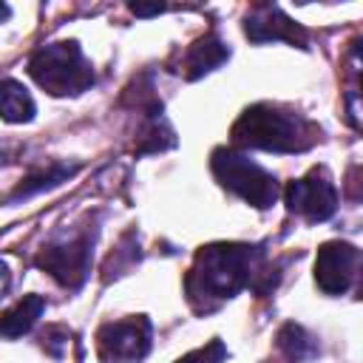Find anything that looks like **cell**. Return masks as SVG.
I'll return each mask as SVG.
<instances>
[{
    "instance_id": "6da1fadb",
    "label": "cell",
    "mask_w": 363,
    "mask_h": 363,
    "mask_svg": "<svg viewBox=\"0 0 363 363\" xmlns=\"http://www.w3.org/2000/svg\"><path fill=\"white\" fill-rule=\"evenodd\" d=\"M264 244L218 241L196 250L193 267L184 275L187 303L207 315L224 301L235 298L244 286H255L264 272Z\"/></svg>"
},
{
    "instance_id": "7a4b0ae2",
    "label": "cell",
    "mask_w": 363,
    "mask_h": 363,
    "mask_svg": "<svg viewBox=\"0 0 363 363\" xmlns=\"http://www.w3.org/2000/svg\"><path fill=\"white\" fill-rule=\"evenodd\" d=\"M233 142L238 147L267 150V153H303L320 139V128L301 116L298 111L255 102L233 125Z\"/></svg>"
},
{
    "instance_id": "3957f363",
    "label": "cell",
    "mask_w": 363,
    "mask_h": 363,
    "mask_svg": "<svg viewBox=\"0 0 363 363\" xmlns=\"http://www.w3.org/2000/svg\"><path fill=\"white\" fill-rule=\"evenodd\" d=\"M28 77L51 96H77L96 79L91 60L77 40H57L40 45L28 60Z\"/></svg>"
},
{
    "instance_id": "277c9868",
    "label": "cell",
    "mask_w": 363,
    "mask_h": 363,
    "mask_svg": "<svg viewBox=\"0 0 363 363\" xmlns=\"http://www.w3.org/2000/svg\"><path fill=\"white\" fill-rule=\"evenodd\" d=\"M210 170L224 190L244 199L255 210L272 207L281 196L278 179L267 167H261L255 159H250L247 153L235 147H216L210 156Z\"/></svg>"
},
{
    "instance_id": "5b68a950",
    "label": "cell",
    "mask_w": 363,
    "mask_h": 363,
    "mask_svg": "<svg viewBox=\"0 0 363 363\" xmlns=\"http://www.w3.org/2000/svg\"><path fill=\"white\" fill-rule=\"evenodd\" d=\"M94 244H96V227L71 230V233L57 235L54 241H48L37 252L34 264L40 269H45L57 284H62L68 289H79L82 281L91 272Z\"/></svg>"
},
{
    "instance_id": "8992f818",
    "label": "cell",
    "mask_w": 363,
    "mask_h": 363,
    "mask_svg": "<svg viewBox=\"0 0 363 363\" xmlns=\"http://www.w3.org/2000/svg\"><path fill=\"white\" fill-rule=\"evenodd\" d=\"M153 346V323L147 315L102 323L96 332V354L102 363H139Z\"/></svg>"
},
{
    "instance_id": "52a82bcc",
    "label": "cell",
    "mask_w": 363,
    "mask_h": 363,
    "mask_svg": "<svg viewBox=\"0 0 363 363\" xmlns=\"http://www.w3.org/2000/svg\"><path fill=\"white\" fill-rule=\"evenodd\" d=\"M286 210L301 216L309 224H320L335 216L337 210V187L326 167H312L306 176L295 179L284 190Z\"/></svg>"
},
{
    "instance_id": "ba28073f",
    "label": "cell",
    "mask_w": 363,
    "mask_h": 363,
    "mask_svg": "<svg viewBox=\"0 0 363 363\" xmlns=\"http://www.w3.org/2000/svg\"><path fill=\"white\" fill-rule=\"evenodd\" d=\"M360 250L349 241H326L315 255V284L323 295H346L357 278Z\"/></svg>"
},
{
    "instance_id": "9c48e42d",
    "label": "cell",
    "mask_w": 363,
    "mask_h": 363,
    "mask_svg": "<svg viewBox=\"0 0 363 363\" xmlns=\"http://www.w3.org/2000/svg\"><path fill=\"white\" fill-rule=\"evenodd\" d=\"M244 34L252 43H289L306 48L309 34L292 17H286L275 3H258L244 14Z\"/></svg>"
},
{
    "instance_id": "30bf717a",
    "label": "cell",
    "mask_w": 363,
    "mask_h": 363,
    "mask_svg": "<svg viewBox=\"0 0 363 363\" xmlns=\"http://www.w3.org/2000/svg\"><path fill=\"white\" fill-rule=\"evenodd\" d=\"M230 60V45L218 37V34H213V31H207L204 37H199L196 43H190L187 45V51H184V57H182V68H179V74H184V79H201L204 74H210V71H216L221 62H227Z\"/></svg>"
},
{
    "instance_id": "8fae6325",
    "label": "cell",
    "mask_w": 363,
    "mask_h": 363,
    "mask_svg": "<svg viewBox=\"0 0 363 363\" xmlns=\"http://www.w3.org/2000/svg\"><path fill=\"white\" fill-rule=\"evenodd\" d=\"M74 173H77V164H65V162H51L45 167H37L20 179V184L6 196V204H17V201H26L43 190H51V187L68 182Z\"/></svg>"
},
{
    "instance_id": "7c38bea8",
    "label": "cell",
    "mask_w": 363,
    "mask_h": 363,
    "mask_svg": "<svg viewBox=\"0 0 363 363\" xmlns=\"http://www.w3.org/2000/svg\"><path fill=\"white\" fill-rule=\"evenodd\" d=\"M43 312H45V298L43 295H37V292L23 295L14 306H9L0 315V337L3 340H14V337L28 335Z\"/></svg>"
},
{
    "instance_id": "4fadbf2b",
    "label": "cell",
    "mask_w": 363,
    "mask_h": 363,
    "mask_svg": "<svg viewBox=\"0 0 363 363\" xmlns=\"http://www.w3.org/2000/svg\"><path fill=\"white\" fill-rule=\"evenodd\" d=\"M176 145V133L167 125V119L162 116V102H153L145 108V122L139 130V142H136V153H162L170 150Z\"/></svg>"
},
{
    "instance_id": "5bb4252c",
    "label": "cell",
    "mask_w": 363,
    "mask_h": 363,
    "mask_svg": "<svg viewBox=\"0 0 363 363\" xmlns=\"http://www.w3.org/2000/svg\"><path fill=\"white\" fill-rule=\"evenodd\" d=\"M34 113H37V105L28 88L17 79H0V119L11 125H23V122H31Z\"/></svg>"
},
{
    "instance_id": "9a60e30c",
    "label": "cell",
    "mask_w": 363,
    "mask_h": 363,
    "mask_svg": "<svg viewBox=\"0 0 363 363\" xmlns=\"http://www.w3.org/2000/svg\"><path fill=\"white\" fill-rule=\"evenodd\" d=\"M275 346H278V352H281L289 363H306V360L318 357V352H320L318 337L309 335L301 323H292V320L284 323V326L278 329V335H275Z\"/></svg>"
},
{
    "instance_id": "2e32d148",
    "label": "cell",
    "mask_w": 363,
    "mask_h": 363,
    "mask_svg": "<svg viewBox=\"0 0 363 363\" xmlns=\"http://www.w3.org/2000/svg\"><path fill=\"white\" fill-rule=\"evenodd\" d=\"M224 357H227V346H224L218 337H213V340L204 343L201 349H193V352H187L184 357H179L176 363H224Z\"/></svg>"
},
{
    "instance_id": "e0dca14e",
    "label": "cell",
    "mask_w": 363,
    "mask_h": 363,
    "mask_svg": "<svg viewBox=\"0 0 363 363\" xmlns=\"http://www.w3.org/2000/svg\"><path fill=\"white\" fill-rule=\"evenodd\" d=\"M9 286H11V272H9L6 261H0V298L9 292Z\"/></svg>"
},
{
    "instance_id": "ac0fdd59",
    "label": "cell",
    "mask_w": 363,
    "mask_h": 363,
    "mask_svg": "<svg viewBox=\"0 0 363 363\" xmlns=\"http://www.w3.org/2000/svg\"><path fill=\"white\" fill-rule=\"evenodd\" d=\"M130 11L139 14V17H150V14H162L164 6H130Z\"/></svg>"
},
{
    "instance_id": "d6986e66",
    "label": "cell",
    "mask_w": 363,
    "mask_h": 363,
    "mask_svg": "<svg viewBox=\"0 0 363 363\" xmlns=\"http://www.w3.org/2000/svg\"><path fill=\"white\" fill-rule=\"evenodd\" d=\"M9 14H11V11H9V6H6V3H0V20H6Z\"/></svg>"
}]
</instances>
